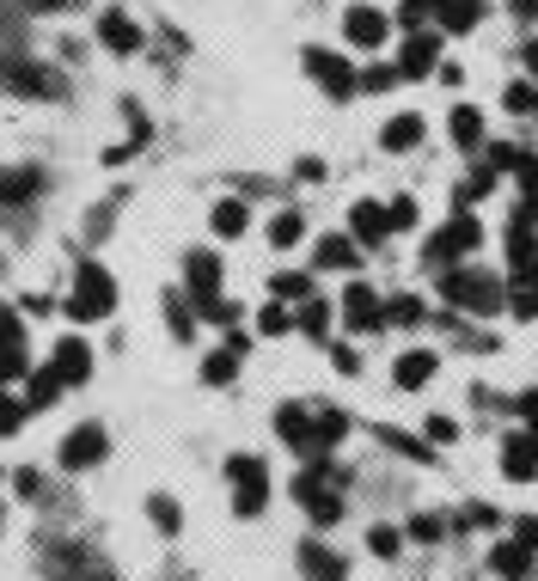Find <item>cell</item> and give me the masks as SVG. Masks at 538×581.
Returning <instances> with one entry per match:
<instances>
[{
    "instance_id": "f6af8a7d",
    "label": "cell",
    "mask_w": 538,
    "mask_h": 581,
    "mask_svg": "<svg viewBox=\"0 0 538 581\" xmlns=\"http://www.w3.org/2000/svg\"><path fill=\"white\" fill-rule=\"evenodd\" d=\"M392 80H398V68H368V74H361V92H380V86H392Z\"/></svg>"
},
{
    "instance_id": "cb8c5ba5",
    "label": "cell",
    "mask_w": 538,
    "mask_h": 581,
    "mask_svg": "<svg viewBox=\"0 0 538 581\" xmlns=\"http://www.w3.org/2000/svg\"><path fill=\"white\" fill-rule=\"evenodd\" d=\"M25 411H49V404H56V398H62V374H56V367H44V374H25Z\"/></svg>"
},
{
    "instance_id": "8fae6325",
    "label": "cell",
    "mask_w": 538,
    "mask_h": 581,
    "mask_svg": "<svg viewBox=\"0 0 538 581\" xmlns=\"http://www.w3.org/2000/svg\"><path fill=\"white\" fill-rule=\"evenodd\" d=\"M0 80L13 92H37V98H62V80L49 74V68H37V61H7L0 68Z\"/></svg>"
},
{
    "instance_id": "ee69618b",
    "label": "cell",
    "mask_w": 538,
    "mask_h": 581,
    "mask_svg": "<svg viewBox=\"0 0 538 581\" xmlns=\"http://www.w3.org/2000/svg\"><path fill=\"white\" fill-rule=\"evenodd\" d=\"M502 105H507V110H533V105H538V92H533V86H507Z\"/></svg>"
},
{
    "instance_id": "7a4b0ae2",
    "label": "cell",
    "mask_w": 538,
    "mask_h": 581,
    "mask_svg": "<svg viewBox=\"0 0 538 581\" xmlns=\"http://www.w3.org/2000/svg\"><path fill=\"white\" fill-rule=\"evenodd\" d=\"M68 312H74L80 324L110 319V312H117V282H110L105 263H80V270H74V294H68Z\"/></svg>"
},
{
    "instance_id": "d6a6232c",
    "label": "cell",
    "mask_w": 538,
    "mask_h": 581,
    "mask_svg": "<svg viewBox=\"0 0 538 581\" xmlns=\"http://www.w3.org/2000/svg\"><path fill=\"white\" fill-rule=\"evenodd\" d=\"M147 514H154V526H159V533H171V538H178V526H184V508L171 502V496H154Z\"/></svg>"
},
{
    "instance_id": "c3c4849f",
    "label": "cell",
    "mask_w": 538,
    "mask_h": 581,
    "mask_svg": "<svg viewBox=\"0 0 538 581\" xmlns=\"http://www.w3.org/2000/svg\"><path fill=\"white\" fill-rule=\"evenodd\" d=\"M331 361H337V374H355V367H361V355L343 349V343H337V349H331Z\"/></svg>"
},
{
    "instance_id": "d4e9b609",
    "label": "cell",
    "mask_w": 538,
    "mask_h": 581,
    "mask_svg": "<svg viewBox=\"0 0 538 581\" xmlns=\"http://www.w3.org/2000/svg\"><path fill=\"white\" fill-rule=\"evenodd\" d=\"M312 258H319V270H355V263H361V245H355L349 233H331Z\"/></svg>"
},
{
    "instance_id": "f5cc1de1",
    "label": "cell",
    "mask_w": 538,
    "mask_h": 581,
    "mask_svg": "<svg viewBox=\"0 0 538 581\" xmlns=\"http://www.w3.org/2000/svg\"><path fill=\"white\" fill-rule=\"evenodd\" d=\"M526 68H533V74H538V37H533V44H526Z\"/></svg>"
},
{
    "instance_id": "7c38bea8",
    "label": "cell",
    "mask_w": 538,
    "mask_h": 581,
    "mask_svg": "<svg viewBox=\"0 0 538 581\" xmlns=\"http://www.w3.org/2000/svg\"><path fill=\"white\" fill-rule=\"evenodd\" d=\"M98 459H105V428H98V423L74 428V435L62 441V465H68V472H86V465H98Z\"/></svg>"
},
{
    "instance_id": "836d02e7",
    "label": "cell",
    "mask_w": 538,
    "mask_h": 581,
    "mask_svg": "<svg viewBox=\"0 0 538 581\" xmlns=\"http://www.w3.org/2000/svg\"><path fill=\"white\" fill-rule=\"evenodd\" d=\"M300 331L324 336V331H331V306H324V300H300Z\"/></svg>"
},
{
    "instance_id": "52a82bcc",
    "label": "cell",
    "mask_w": 538,
    "mask_h": 581,
    "mask_svg": "<svg viewBox=\"0 0 538 581\" xmlns=\"http://www.w3.org/2000/svg\"><path fill=\"white\" fill-rule=\"evenodd\" d=\"M294 502L307 508L312 520H324V526H331V520L343 514V496H337L331 484H324V472H300V477H294Z\"/></svg>"
},
{
    "instance_id": "8992f818",
    "label": "cell",
    "mask_w": 538,
    "mask_h": 581,
    "mask_svg": "<svg viewBox=\"0 0 538 581\" xmlns=\"http://www.w3.org/2000/svg\"><path fill=\"white\" fill-rule=\"evenodd\" d=\"M477 245H483V227H477L471 214H453V221L429 239V258L434 263H459V258H471Z\"/></svg>"
},
{
    "instance_id": "4fadbf2b",
    "label": "cell",
    "mask_w": 538,
    "mask_h": 581,
    "mask_svg": "<svg viewBox=\"0 0 538 581\" xmlns=\"http://www.w3.org/2000/svg\"><path fill=\"white\" fill-rule=\"evenodd\" d=\"M276 428H282V441H288L300 459H319V441H312V411H300V404H282V411H276Z\"/></svg>"
},
{
    "instance_id": "44dd1931",
    "label": "cell",
    "mask_w": 538,
    "mask_h": 581,
    "mask_svg": "<svg viewBox=\"0 0 538 581\" xmlns=\"http://www.w3.org/2000/svg\"><path fill=\"white\" fill-rule=\"evenodd\" d=\"M37 190H44V171H37V166L0 171V202H7V209H25V202H32Z\"/></svg>"
},
{
    "instance_id": "e0dca14e",
    "label": "cell",
    "mask_w": 538,
    "mask_h": 581,
    "mask_svg": "<svg viewBox=\"0 0 538 581\" xmlns=\"http://www.w3.org/2000/svg\"><path fill=\"white\" fill-rule=\"evenodd\" d=\"M502 477H538V435H507L502 447Z\"/></svg>"
},
{
    "instance_id": "d6986e66",
    "label": "cell",
    "mask_w": 538,
    "mask_h": 581,
    "mask_svg": "<svg viewBox=\"0 0 538 581\" xmlns=\"http://www.w3.org/2000/svg\"><path fill=\"white\" fill-rule=\"evenodd\" d=\"M25 336H19V319L0 306V380H19L25 374V349H19Z\"/></svg>"
},
{
    "instance_id": "7dc6e473",
    "label": "cell",
    "mask_w": 538,
    "mask_h": 581,
    "mask_svg": "<svg viewBox=\"0 0 538 581\" xmlns=\"http://www.w3.org/2000/svg\"><path fill=\"white\" fill-rule=\"evenodd\" d=\"M410 221H416V202L398 197V202H392V227H410Z\"/></svg>"
},
{
    "instance_id": "74e56055",
    "label": "cell",
    "mask_w": 538,
    "mask_h": 581,
    "mask_svg": "<svg viewBox=\"0 0 538 581\" xmlns=\"http://www.w3.org/2000/svg\"><path fill=\"white\" fill-rule=\"evenodd\" d=\"M258 331H263V336H282V331H288V312H282V300H270V306L258 312Z\"/></svg>"
},
{
    "instance_id": "3957f363",
    "label": "cell",
    "mask_w": 538,
    "mask_h": 581,
    "mask_svg": "<svg viewBox=\"0 0 538 581\" xmlns=\"http://www.w3.org/2000/svg\"><path fill=\"white\" fill-rule=\"evenodd\" d=\"M441 294H446V306H459V312H502V282L495 275H483V270H446L441 275Z\"/></svg>"
},
{
    "instance_id": "681fc988",
    "label": "cell",
    "mask_w": 538,
    "mask_h": 581,
    "mask_svg": "<svg viewBox=\"0 0 538 581\" xmlns=\"http://www.w3.org/2000/svg\"><path fill=\"white\" fill-rule=\"evenodd\" d=\"M13 484H19V496H44V477H37V472H19Z\"/></svg>"
},
{
    "instance_id": "ba28073f",
    "label": "cell",
    "mask_w": 538,
    "mask_h": 581,
    "mask_svg": "<svg viewBox=\"0 0 538 581\" xmlns=\"http://www.w3.org/2000/svg\"><path fill=\"white\" fill-rule=\"evenodd\" d=\"M385 31H392V19H385L380 7H368V0L343 13V37H349L355 49H380V44H385Z\"/></svg>"
},
{
    "instance_id": "9a60e30c",
    "label": "cell",
    "mask_w": 538,
    "mask_h": 581,
    "mask_svg": "<svg viewBox=\"0 0 538 581\" xmlns=\"http://www.w3.org/2000/svg\"><path fill=\"white\" fill-rule=\"evenodd\" d=\"M300 576H307V581H349V569H343V557L331 545L307 538V545H300Z\"/></svg>"
},
{
    "instance_id": "5b68a950",
    "label": "cell",
    "mask_w": 538,
    "mask_h": 581,
    "mask_svg": "<svg viewBox=\"0 0 538 581\" xmlns=\"http://www.w3.org/2000/svg\"><path fill=\"white\" fill-rule=\"evenodd\" d=\"M307 74L319 80V86L331 92L337 105H343V98H355V92H361V74H355V68L337 56V49H307Z\"/></svg>"
},
{
    "instance_id": "9c48e42d",
    "label": "cell",
    "mask_w": 538,
    "mask_h": 581,
    "mask_svg": "<svg viewBox=\"0 0 538 581\" xmlns=\"http://www.w3.org/2000/svg\"><path fill=\"white\" fill-rule=\"evenodd\" d=\"M385 233H398L392 227V209H380V202H355L349 209V239L368 251V245H385Z\"/></svg>"
},
{
    "instance_id": "f1b7e54d",
    "label": "cell",
    "mask_w": 538,
    "mask_h": 581,
    "mask_svg": "<svg viewBox=\"0 0 538 581\" xmlns=\"http://www.w3.org/2000/svg\"><path fill=\"white\" fill-rule=\"evenodd\" d=\"M239 355H246V343H232V349H215L208 361H202V380H208V386H227L232 374H239Z\"/></svg>"
},
{
    "instance_id": "30bf717a",
    "label": "cell",
    "mask_w": 538,
    "mask_h": 581,
    "mask_svg": "<svg viewBox=\"0 0 538 581\" xmlns=\"http://www.w3.org/2000/svg\"><path fill=\"white\" fill-rule=\"evenodd\" d=\"M343 319H349L355 331H373V324H385V300L368 282H349V288H343Z\"/></svg>"
},
{
    "instance_id": "d590c367",
    "label": "cell",
    "mask_w": 538,
    "mask_h": 581,
    "mask_svg": "<svg viewBox=\"0 0 538 581\" xmlns=\"http://www.w3.org/2000/svg\"><path fill=\"white\" fill-rule=\"evenodd\" d=\"M276 300H312V275H276Z\"/></svg>"
},
{
    "instance_id": "e575fe53",
    "label": "cell",
    "mask_w": 538,
    "mask_h": 581,
    "mask_svg": "<svg viewBox=\"0 0 538 581\" xmlns=\"http://www.w3.org/2000/svg\"><path fill=\"white\" fill-rule=\"evenodd\" d=\"M86 569V550L62 545V550H49V576H80Z\"/></svg>"
},
{
    "instance_id": "7bdbcfd3",
    "label": "cell",
    "mask_w": 538,
    "mask_h": 581,
    "mask_svg": "<svg viewBox=\"0 0 538 581\" xmlns=\"http://www.w3.org/2000/svg\"><path fill=\"white\" fill-rule=\"evenodd\" d=\"M441 533H446V526H441L434 514H416V520H410V538H422V545H434Z\"/></svg>"
},
{
    "instance_id": "2e32d148",
    "label": "cell",
    "mask_w": 538,
    "mask_h": 581,
    "mask_svg": "<svg viewBox=\"0 0 538 581\" xmlns=\"http://www.w3.org/2000/svg\"><path fill=\"white\" fill-rule=\"evenodd\" d=\"M434 61H441V37H422V31H410L398 49V74H434Z\"/></svg>"
},
{
    "instance_id": "7402d4cb",
    "label": "cell",
    "mask_w": 538,
    "mask_h": 581,
    "mask_svg": "<svg viewBox=\"0 0 538 581\" xmlns=\"http://www.w3.org/2000/svg\"><path fill=\"white\" fill-rule=\"evenodd\" d=\"M98 37H105V49H117V56H135L141 49V25L129 13H105L98 19Z\"/></svg>"
},
{
    "instance_id": "f546056e",
    "label": "cell",
    "mask_w": 538,
    "mask_h": 581,
    "mask_svg": "<svg viewBox=\"0 0 538 581\" xmlns=\"http://www.w3.org/2000/svg\"><path fill=\"white\" fill-rule=\"evenodd\" d=\"M446 129H453V141H459L465 153H471V147H483V117H477L471 105H459V110H453V122H446Z\"/></svg>"
},
{
    "instance_id": "ffe728a7",
    "label": "cell",
    "mask_w": 538,
    "mask_h": 581,
    "mask_svg": "<svg viewBox=\"0 0 538 581\" xmlns=\"http://www.w3.org/2000/svg\"><path fill=\"white\" fill-rule=\"evenodd\" d=\"M56 374H62V386H80L86 380V374H93V349H86V343H80V336H68V343H56Z\"/></svg>"
},
{
    "instance_id": "277c9868",
    "label": "cell",
    "mask_w": 538,
    "mask_h": 581,
    "mask_svg": "<svg viewBox=\"0 0 538 581\" xmlns=\"http://www.w3.org/2000/svg\"><path fill=\"white\" fill-rule=\"evenodd\" d=\"M227 477H232V508L239 514H263V502H270V472H263V459L251 453H232L227 459Z\"/></svg>"
},
{
    "instance_id": "4dcf8cb0",
    "label": "cell",
    "mask_w": 538,
    "mask_h": 581,
    "mask_svg": "<svg viewBox=\"0 0 538 581\" xmlns=\"http://www.w3.org/2000/svg\"><path fill=\"white\" fill-rule=\"evenodd\" d=\"M477 19H483V0H446V7H441V25L446 31H471Z\"/></svg>"
},
{
    "instance_id": "603a6c76",
    "label": "cell",
    "mask_w": 538,
    "mask_h": 581,
    "mask_svg": "<svg viewBox=\"0 0 538 581\" xmlns=\"http://www.w3.org/2000/svg\"><path fill=\"white\" fill-rule=\"evenodd\" d=\"M392 380H398L404 392L429 386V380H434V355H429V349H404V355H398V367H392Z\"/></svg>"
},
{
    "instance_id": "816d5d0a",
    "label": "cell",
    "mask_w": 538,
    "mask_h": 581,
    "mask_svg": "<svg viewBox=\"0 0 538 581\" xmlns=\"http://www.w3.org/2000/svg\"><path fill=\"white\" fill-rule=\"evenodd\" d=\"M514 13H521V19H533V25H538V0H514Z\"/></svg>"
},
{
    "instance_id": "f35d334b",
    "label": "cell",
    "mask_w": 538,
    "mask_h": 581,
    "mask_svg": "<svg viewBox=\"0 0 538 581\" xmlns=\"http://www.w3.org/2000/svg\"><path fill=\"white\" fill-rule=\"evenodd\" d=\"M441 7H446V0H404V7H398V19H404V25H422V19H429V13H441Z\"/></svg>"
},
{
    "instance_id": "db71d44e",
    "label": "cell",
    "mask_w": 538,
    "mask_h": 581,
    "mask_svg": "<svg viewBox=\"0 0 538 581\" xmlns=\"http://www.w3.org/2000/svg\"><path fill=\"white\" fill-rule=\"evenodd\" d=\"M98 581H110V576H98Z\"/></svg>"
},
{
    "instance_id": "1f68e13d",
    "label": "cell",
    "mask_w": 538,
    "mask_h": 581,
    "mask_svg": "<svg viewBox=\"0 0 538 581\" xmlns=\"http://www.w3.org/2000/svg\"><path fill=\"white\" fill-rule=\"evenodd\" d=\"M300 233H307V221H300V214H294V209H282L276 221H270V245H276V251H288V245H300Z\"/></svg>"
},
{
    "instance_id": "60d3db41",
    "label": "cell",
    "mask_w": 538,
    "mask_h": 581,
    "mask_svg": "<svg viewBox=\"0 0 538 581\" xmlns=\"http://www.w3.org/2000/svg\"><path fill=\"white\" fill-rule=\"evenodd\" d=\"M398 538H404L398 526H373V533H368V545L380 550V557H398Z\"/></svg>"
},
{
    "instance_id": "5bb4252c",
    "label": "cell",
    "mask_w": 538,
    "mask_h": 581,
    "mask_svg": "<svg viewBox=\"0 0 538 581\" xmlns=\"http://www.w3.org/2000/svg\"><path fill=\"white\" fill-rule=\"evenodd\" d=\"M533 557H538L533 545H521V538H502V545L490 550V569H495L502 581H533Z\"/></svg>"
},
{
    "instance_id": "b9f144b4",
    "label": "cell",
    "mask_w": 538,
    "mask_h": 581,
    "mask_svg": "<svg viewBox=\"0 0 538 581\" xmlns=\"http://www.w3.org/2000/svg\"><path fill=\"white\" fill-rule=\"evenodd\" d=\"M19 416H25V398H7V392H0V435H13Z\"/></svg>"
},
{
    "instance_id": "f907efd6",
    "label": "cell",
    "mask_w": 538,
    "mask_h": 581,
    "mask_svg": "<svg viewBox=\"0 0 538 581\" xmlns=\"http://www.w3.org/2000/svg\"><path fill=\"white\" fill-rule=\"evenodd\" d=\"M25 7H32V13H62L68 0H25Z\"/></svg>"
},
{
    "instance_id": "ab89813d",
    "label": "cell",
    "mask_w": 538,
    "mask_h": 581,
    "mask_svg": "<svg viewBox=\"0 0 538 581\" xmlns=\"http://www.w3.org/2000/svg\"><path fill=\"white\" fill-rule=\"evenodd\" d=\"M385 319H392V324H416V319H422V300H410V294H404V300L385 306Z\"/></svg>"
},
{
    "instance_id": "4316f807",
    "label": "cell",
    "mask_w": 538,
    "mask_h": 581,
    "mask_svg": "<svg viewBox=\"0 0 538 581\" xmlns=\"http://www.w3.org/2000/svg\"><path fill=\"white\" fill-rule=\"evenodd\" d=\"M184 275H190V294H196V300L220 294V263H215V251H196V258L184 263Z\"/></svg>"
},
{
    "instance_id": "83f0119b",
    "label": "cell",
    "mask_w": 538,
    "mask_h": 581,
    "mask_svg": "<svg viewBox=\"0 0 538 581\" xmlns=\"http://www.w3.org/2000/svg\"><path fill=\"white\" fill-rule=\"evenodd\" d=\"M246 221H251V214H246V202H215V214H208V227H215L220 233V239H239V233H246Z\"/></svg>"
},
{
    "instance_id": "bcb514c9",
    "label": "cell",
    "mask_w": 538,
    "mask_h": 581,
    "mask_svg": "<svg viewBox=\"0 0 538 581\" xmlns=\"http://www.w3.org/2000/svg\"><path fill=\"white\" fill-rule=\"evenodd\" d=\"M514 538H521V545H533V550H538V514H521V520H514Z\"/></svg>"
},
{
    "instance_id": "ac0fdd59",
    "label": "cell",
    "mask_w": 538,
    "mask_h": 581,
    "mask_svg": "<svg viewBox=\"0 0 538 581\" xmlns=\"http://www.w3.org/2000/svg\"><path fill=\"white\" fill-rule=\"evenodd\" d=\"M422 135H429V122L416 117V110H404V117H392L380 129V147L385 153H410V147H422Z\"/></svg>"
},
{
    "instance_id": "8d00e7d4",
    "label": "cell",
    "mask_w": 538,
    "mask_h": 581,
    "mask_svg": "<svg viewBox=\"0 0 538 581\" xmlns=\"http://www.w3.org/2000/svg\"><path fill=\"white\" fill-rule=\"evenodd\" d=\"M490 183H495V171H477V178H465L459 190H453V202H459V209H465V202H477V197H483V190H490Z\"/></svg>"
},
{
    "instance_id": "6da1fadb",
    "label": "cell",
    "mask_w": 538,
    "mask_h": 581,
    "mask_svg": "<svg viewBox=\"0 0 538 581\" xmlns=\"http://www.w3.org/2000/svg\"><path fill=\"white\" fill-rule=\"evenodd\" d=\"M507 258H514V275H507V306L521 319H538V233L533 227H514L507 233Z\"/></svg>"
},
{
    "instance_id": "484cf974",
    "label": "cell",
    "mask_w": 538,
    "mask_h": 581,
    "mask_svg": "<svg viewBox=\"0 0 538 581\" xmlns=\"http://www.w3.org/2000/svg\"><path fill=\"white\" fill-rule=\"evenodd\" d=\"M343 435H349V416L331 411V404H319V411H312V441H319V459L331 453V447H337Z\"/></svg>"
}]
</instances>
